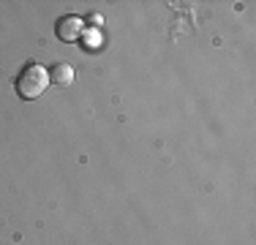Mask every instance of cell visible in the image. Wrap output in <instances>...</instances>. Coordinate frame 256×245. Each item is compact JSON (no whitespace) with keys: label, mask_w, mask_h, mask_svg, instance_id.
<instances>
[{"label":"cell","mask_w":256,"mask_h":245,"mask_svg":"<svg viewBox=\"0 0 256 245\" xmlns=\"http://www.w3.org/2000/svg\"><path fill=\"white\" fill-rule=\"evenodd\" d=\"M46 88H50V74L41 63H28L22 66V71L16 74L14 79V90L20 98H25V101H33V98L44 96Z\"/></svg>","instance_id":"cell-1"},{"label":"cell","mask_w":256,"mask_h":245,"mask_svg":"<svg viewBox=\"0 0 256 245\" xmlns=\"http://www.w3.org/2000/svg\"><path fill=\"white\" fill-rule=\"evenodd\" d=\"M82 33H84V22H82V16H76V14H66L54 22V36H58L60 41H66V44L82 38Z\"/></svg>","instance_id":"cell-2"},{"label":"cell","mask_w":256,"mask_h":245,"mask_svg":"<svg viewBox=\"0 0 256 245\" xmlns=\"http://www.w3.org/2000/svg\"><path fill=\"white\" fill-rule=\"evenodd\" d=\"M46 74H50V82L58 84V88H68V84L74 82V68H71L68 63H54L46 68Z\"/></svg>","instance_id":"cell-3"},{"label":"cell","mask_w":256,"mask_h":245,"mask_svg":"<svg viewBox=\"0 0 256 245\" xmlns=\"http://www.w3.org/2000/svg\"><path fill=\"white\" fill-rule=\"evenodd\" d=\"M90 22H93V24H101L104 20H101V14H93V16H90Z\"/></svg>","instance_id":"cell-4"}]
</instances>
